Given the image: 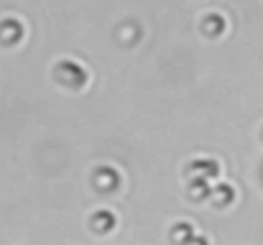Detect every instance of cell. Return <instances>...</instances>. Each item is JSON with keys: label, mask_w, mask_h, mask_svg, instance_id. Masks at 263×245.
<instances>
[{"label": "cell", "mask_w": 263, "mask_h": 245, "mask_svg": "<svg viewBox=\"0 0 263 245\" xmlns=\"http://www.w3.org/2000/svg\"><path fill=\"white\" fill-rule=\"evenodd\" d=\"M57 80L62 84H67V87H72V89H80L87 82V69L82 64H77V62L64 59V62L57 64Z\"/></svg>", "instance_id": "cell-1"}, {"label": "cell", "mask_w": 263, "mask_h": 245, "mask_svg": "<svg viewBox=\"0 0 263 245\" xmlns=\"http://www.w3.org/2000/svg\"><path fill=\"white\" fill-rule=\"evenodd\" d=\"M95 189L97 192H115L118 186H120V174L115 171V168H110V166H100L97 171H95Z\"/></svg>", "instance_id": "cell-2"}, {"label": "cell", "mask_w": 263, "mask_h": 245, "mask_svg": "<svg viewBox=\"0 0 263 245\" xmlns=\"http://www.w3.org/2000/svg\"><path fill=\"white\" fill-rule=\"evenodd\" d=\"M23 39V26H21V21H15V18H5V21H0V41L3 44H18Z\"/></svg>", "instance_id": "cell-3"}, {"label": "cell", "mask_w": 263, "mask_h": 245, "mask_svg": "<svg viewBox=\"0 0 263 245\" xmlns=\"http://www.w3.org/2000/svg\"><path fill=\"white\" fill-rule=\"evenodd\" d=\"M189 174L199 176V179H215L220 174V163L210 161V159H197V161L189 163Z\"/></svg>", "instance_id": "cell-4"}, {"label": "cell", "mask_w": 263, "mask_h": 245, "mask_svg": "<svg viewBox=\"0 0 263 245\" xmlns=\"http://www.w3.org/2000/svg\"><path fill=\"white\" fill-rule=\"evenodd\" d=\"M189 194H192V199H197V202L210 199V197H212L210 179H199V176H194V179H192V186H189Z\"/></svg>", "instance_id": "cell-5"}, {"label": "cell", "mask_w": 263, "mask_h": 245, "mask_svg": "<svg viewBox=\"0 0 263 245\" xmlns=\"http://www.w3.org/2000/svg\"><path fill=\"white\" fill-rule=\"evenodd\" d=\"M112 228H115V215H112V212L102 210V212H97V215L92 217V230H95V233H110Z\"/></svg>", "instance_id": "cell-6"}, {"label": "cell", "mask_w": 263, "mask_h": 245, "mask_svg": "<svg viewBox=\"0 0 263 245\" xmlns=\"http://www.w3.org/2000/svg\"><path fill=\"white\" fill-rule=\"evenodd\" d=\"M202 26H204V33H210V36H220L222 31H225V18L222 15H217V13H212V15H207L204 21H202Z\"/></svg>", "instance_id": "cell-7"}, {"label": "cell", "mask_w": 263, "mask_h": 245, "mask_svg": "<svg viewBox=\"0 0 263 245\" xmlns=\"http://www.w3.org/2000/svg\"><path fill=\"white\" fill-rule=\"evenodd\" d=\"M212 199H215V204H217V207H225V204H230V202L235 199V192H233V186L220 184V186H215V189H212Z\"/></svg>", "instance_id": "cell-8"}, {"label": "cell", "mask_w": 263, "mask_h": 245, "mask_svg": "<svg viewBox=\"0 0 263 245\" xmlns=\"http://www.w3.org/2000/svg\"><path fill=\"white\" fill-rule=\"evenodd\" d=\"M192 230H194L192 225L179 222V225L174 228V240H179V243H181V240H192Z\"/></svg>", "instance_id": "cell-9"}]
</instances>
